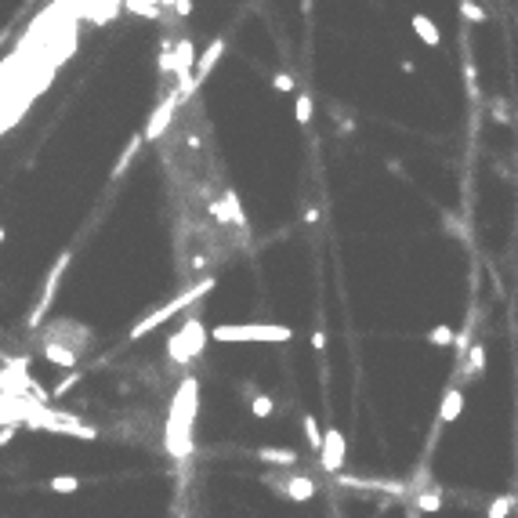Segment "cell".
Masks as SVG:
<instances>
[{"mask_svg": "<svg viewBox=\"0 0 518 518\" xmlns=\"http://www.w3.org/2000/svg\"><path fill=\"white\" fill-rule=\"evenodd\" d=\"M196 402H199V384H196V377H185L182 388H178V399H174L171 424H167V446H171L174 457H185V453H193Z\"/></svg>", "mask_w": 518, "mask_h": 518, "instance_id": "cell-1", "label": "cell"}, {"mask_svg": "<svg viewBox=\"0 0 518 518\" xmlns=\"http://www.w3.org/2000/svg\"><path fill=\"white\" fill-rule=\"evenodd\" d=\"M214 341H272V345H286L294 341V330L290 326H275V323H221L210 330Z\"/></svg>", "mask_w": 518, "mask_h": 518, "instance_id": "cell-2", "label": "cell"}, {"mask_svg": "<svg viewBox=\"0 0 518 518\" xmlns=\"http://www.w3.org/2000/svg\"><path fill=\"white\" fill-rule=\"evenodd\" d=\"M18 406H22V417H26L33 428H44V432H62V435H77V439H95L98 435L95 428H87L84 421H77V417L33 406V402H22V395H18Z\"/></svg>", "mask_w": 518, "mask_h": 518, "instance_id": "cell-3", "label": "cell"}, {"mask_svg": "<svg viewBox=\"0 0 518 518\" xmlns=\"http://www.w3.org/2000/svg\"><path fill=\"white\" fill-rule=\"evenodd\" d=\"M210 290H214V280H199L196 286L182 290V294L174 297V301H167V305H163V308H156V312H149V315H145V319L138 323V326H131V341H142L149 330H156L160 323H167L171 315H178L185 305H196V301L204 297V294H210Z\"/></svg>", "mask_w": 518, "mask_h": 518, "instance_id": "cell-4", "label": "cell"}, {"mask_svg": "<svg viewBox=\"0 0 518 518\" xmlns=\"http://www.w3.org/2000/svg\"><path fill=\"white\" fill-rule=\"evenodd\" d=\"M207 341H210V334H207V326L196 319H185V326L178 334H174L171 341H167V356H171V362H193V359H199L204 356V348H207Z\"/></svg>", "mask_w": 518, "mask_h": 518, "instance_id": "cell-5", "label": "cell"}, {"mask_svg": "<svg viewBox=\"0 0 518 518\" xmlns=\"http://www.w3.org/2000/svg\"><path fill=\"white\" fill-rule=\"evenodd\" d=\"M345 432L341 428H326V439H323V453H319V467L326 475H341L345 471Z\"/></svg>", "mask_w": 518, "mask_h": 518, "instance_id": "cell-6", "label": "cell"}, {"mask_svg": "<svg viewBox=\"0 0 518 518\" xmlns=\"http://www.w3.org/2000/svg\"><path fill=\"white\" fill-rule=\"evenodd\" d=\"M73 261V254L66 250L58 261H55V269L47 272V283H44V294H40V301H36V308H33V315H29V326H40V319L47 315V308H51V301H55V290H58V283H62V272H66V264Z\"/></svg>", "mask_w": 518, "mask_h": 518, "instance_id": "cell-7", "label": "cell"}, {"mask_svg": "<svg viewBox=\"0 0 518 518\" xmlns=\"http://www.w3.org/2000/svg\"><path fill=\"white\" fill-rule=\"evenodd\" d=\"M182 91H171L167 98H163V106L153 112V120H149V127L142 131L145 134V142H156V138L163 134V131H167V123H171V116H174V109H178V102H182Z\"/></svg>", "mask_w": 518, "mask_h": 518, "instance_id": "cell-8", "label": "cell"}, {"mask_svg": "<svg viewBox=\"0 0 518 518\" xmlns=\"http://www.w3.org/2000/svg\"><path fill=\"white\" fill-rule=\"evenodd\" d=\"M275 486H280V493L286 500H294V504H308L315 497V482L308 475H290V478H275Z\"/></svg>", "mask_w": 518, "mask_h": 518, "instance_id": "cell-9", "label": "cell"}, {"mask_svg": "<svg viewBox=\"0 0 518 518\" xmlns=\"http://www.w3.org/2000/svg\"><path fill=\"white\" fill-rule=\"evenodd\" d=\"M464 410V391L460 384H449L446 395H442V406H439V424H453Z\"/></svg>", "mask_w": 518, "mask_h": 518, "instance_id": "cell-10", "label": "cell"}, {"mask_svg": "<svg viewBox=\"0 0 518 518\" xmlns=\"http://www.w3.org/2000/svg\"><path fill=\"white\" fill-rule=\"evenodd\" d=\"M482 370H486V348H482V341H475V345L467 348L464 366L457 370V381H464V377H482Z\"/></svg>", "mask_w": 518, "mask_h": 518, "instance_id": "cell-11", "label": "cell"}, {"mask_svg": "<svg viewBox=\"0 0 518 518\" xmlns=\"http://www.w3.org/2000/svg\"><path fill=\"white\" fill-rule=\"evenodd\" d=\"M221 55H225V44H221V40H214V44L207 47V55H204V58H199V66H196V77H193V84H188V95H193V91H196V87H199V84H204V80H207V73L214 69V62H218Z\"/></svg>", "mask_w": 518, "mask_h": 518, "instance_id": "cell-12", "label": "cell"}, {"mask_svg": "<svg viewBox=\"0 0 518 518\" xmlns=\"http://www.w3.org/2000/svg\"><path fill=\"white\" fill-rule=\"evenodd\" d=\"M258 460L261 464H275V467H294L297 460H301V453H294V449H286V446H261L258 449Z\"/></svg>", "mask_w": 518, "mask_h": 518, "instance_id": "cell-13", "label": "cell"}, {"mask_svg": "<svg viewBox=\"0 0 518 518\" xmlns=\"http://www.w3.org/2000/svg\"><path fill=\"white\" fill-rule=\"evenodd\" d=\"M40 356H44L47 362H55V366H77V362H80V352H73V348H66V345H55V341H44Z\"/></svg>", "mask_w": 518, "mask_h": 518, "instance_id": "cell-14", "label": "cell"}, {"mask_svg": "<svg viewBox=\"0 0 518 518\" xmlns=\"http://www.w3.org/2000/svg\"><path fill=\"white\" fill-rule=\"evenodd\" d=\"M410 26H413V33L421 36L428 47H439V44H442V33H439V26H435V22L428 18V15H413Z\"/></svg>", "mask_w": 518, "mask_h": 518, "instance_id": "cell-15", "label": "cell"}, {"mask_svg": "<svg viewBox=\"0 0 518 518\" xmlns=\"http://www.w3.org/2000/svg\"><path fill=\"white\" fill-rule=\"evenodd\" d=\"M305 439H308V449L312 453H323V439H326V432H319V424H315V417L312 413H305Z\"/></svg>", "mask_w": 518, "mask_h": 518, "instance_id": "cell-16", "label": "cell"}, {"mask_svg": "<svg viewBox=\"0 0 518 518\" xmlns=\"http://www.w3.org/2000/svg\"><path fill=\"white\" fill-rule=\"evenodd\" d=\"M413 508H417V511H428V515L439 511V508H442V493H439V489H432V493H417V497H413Z\"/></svg>", "mask_w": 518, "mask_h": 518, "instance_id": "cell-17", "label": "cell"}, {"mask_svg": "<svg viewBox=\"0 0 518 518\" xmlns=\"http://www.w3.org/2000/svg\"><path fill=\"white\" fill-rule=\"evenodd\" d=\"M515 497H511V493H504V497H497V500H493L489 504V511H486V518H508L511 511H515Z\"/></svg>", "mask_w": 518, "mask_h": 518, "instance_id": "cell-18", "label": "cell"}, {"mask_svg": "<svg viewBox=\"0 0 518 518\" xmlns=\"http://www.w3.org/2000/svg\"><path fill=\"white\" fill-rule=\"evenodd\" d=\"M428 341H432L435 348H449V345H457V330H453V326H446V323H442V326H435V330L428 334Z\"/></svg>", "mask_w": 518, "mask_h": 518, "instance_id": "cell-19", "label": "cell"}, {"mask_svg": "<svg viewBox=\"0 0 518 518\" xmlns=\"http://www.w3.org/2000/svg\"><path fill=\"white\" fill-rule=\"evenodd\" d=\"M47 489H51V493H77L80 489V478L77 475H55V478H47Z\"/></svg>", "mask_w": 518, "mask_h": 518, "instance_id": "cell-20", "label": "cell"}, {"mask_svg": "<svg viewBox=\"0 0 518 518\" xmlns=\"http://www.w3.org/2000/svg\"><path fill=\"white\" fill-rule=\"evenodd\" d=\"M145 142V134H138V138H131V145L127 149H123V156H120V163H116V171H112V174H116V178H120V174L123 171H127V163L134 160V153H138V145H142Z\"/></svg>", "mask_w": 518, "mask_h": 518, "instance_id": "cell-21", "label": "cell"}, {"mask_svg": "<svg viewBox=\"0 0 518 518\" xmlns=\"http://www.w3.org/2000/svg\"><path fill=\"white\" fill-rule=\"evenodd\" d=\"M294 116H297L301 127H305V123L312 120V98H308V95H297V102H294Z\"/></svg>", "mask_w": 518, "mask_h": 518, "instance_id": "cell-22", "label": "cell"}, {"mask_svg": "<svg viewBox=\"0 0 518 518\" xmlns=\"http://www.w3.org/2000/svg\"><path fill=\"white\" fill-rule=\"evenodd\" d=\"M460 15H464V22H486V11L475 0H460Z\"/></svg>", "mask_w": 518, "mask_h": 518, "instance_id": "cell-23", "label": "cell"}, {"mask_svg": "<svg viewBox=\"0 0 518 518\" xmlns=\"http://www.w3.org/2000/svg\"><path fill=\"white\" fill-rule=\"evenodd\" d=\"M250 410H254V417H269V413L275 410V402H272L269 395H258L254 402H250Z\"/></svg>", "mask_w": 518, "mask_h": 518, "instance_id": "cell-24", "label": "cell"}, {"mask_svg": "<svg viewBox=\"0 0 518 518\" xmlns=\"http://www.w3.org/2000/svg\"><path fill=\"white\" fill-rule=\"evenodd\" d=\"M464 80H467V95L478 98V84H475V66L471 62H464Z\"/></svg>", "mask_w": 518, "mask_h": 518, "instance_id": "cell-25", "label": "cell"}, {"mask_svg": "<svg viewBox=\"0 0 518 518\" xmlns=\"http://www.w3.org/2000/svg\"><path fill=\"white\" fill-rule=\"evenodd\" d=\"M272 84L280 87V91H294V77H290V73H275Z\"/></svg>", "mask_w": 518, "mask_h": 518, "instance_id": "cell-26", "label": "cell"}, {"mask_svg": "<svg viewBox=\"0 0 518 518\" xmlns=\"http://www.w3.org/2000/svg\"><path fill=\"white\" fill-rule=\"evenodd\" d=\"M174 11H178V15H188V11H193V0H178V4H174Z\"/></svg>", "mask_w": 518, "mask_h": 518, "instance_id": "cell-27", "label": "cell"}, {"mask_svg": "<svg viewBox=\"0 0 518 518\" xmlns=\"http://www.w3.org/2000/svg\"><path fill=\"white\" fill-rule=\"evenodd\" d=\"M334 518H337V515H334Z\"/></svg>", "mask_w": 518, "mask_h": 518, "instance_id": "cell-28", "label": "cell"}]
</instances>
